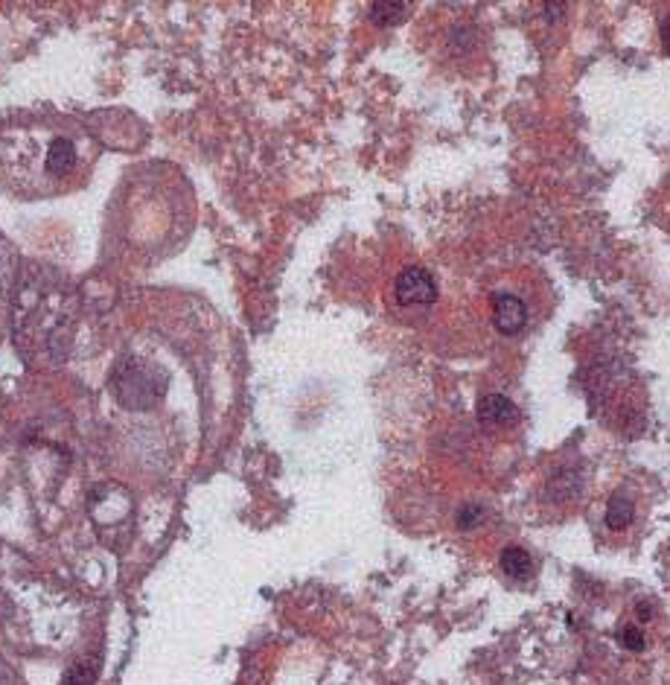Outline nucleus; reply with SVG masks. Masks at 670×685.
I'll return each instance as SVG.
<instances>
[{
    "mask_svg": "<svg viewBox=\"0 0 670 685\" xmlns=\"http://www.w3.org/2000/svg\"><path fill=\"white\" fill-rule=\"evenodd\" d=\"M111 397L120 403L122 408L131 411H146V408L157 406V399L164 397L166 391V373L157 371L155 364L138 356H126L114 364L111 382H108Z\"/></svg>",
    "mask_w": 670,
    "mask_h": 685,
    "instance_id": "nucleus-1",
    "label": "nucleus"
},
{
    "mask_svg": "<svg viewBox=\"0 0 670 685\" xmlns=\"http://www.w3.org/2000/svg\"><path fill=\"white\" fill-rule=\"evenodd\" d=\"M437 301V283L432 278V271L423 269V266H409L402 269L393 280V304L400 310H428L435 306Z\"/></svg>",
    "mask_w": 670,
    "mask_h": 685,
    "instance_id": "nucleus-2",
    "label": "nucleus"
},
{
    "mask_svg": "<svg viewBox=\"0 0 670 685\" xmlns=\"http://www.w3.org/2000/svg\"><path fill=\"white\" fill-rule=\"evenodd\" d=\"M490 318L502 336H519L531 327V304L514 289H498L490 298Z\"/></svg>",
    "mask_w": 670,
    "mask_h": 685,
    "instance_id": "nucleus-3",
    "label": "nucleus"
},
{
    "mask_svg": "<svg viewBox=\"0 0 670 685\" xmlns=\"http://www.w3.org/2000/svg\"><path fill=\"white\" fill-rule=\"evenodd\" d=\"M475 420L493 434H510L522 426V411L505 394H484L475 406Z\"/></svg>",
    "mask_w": 670,
    "mask_h": 685,
    "instance_id": "nucleus-4",
    "label": "nucleus"
},
{
    "mask_svg": "<svg viewBox=\"0 0 670 685\" xmlns=\"http://www.w3.org/2000/svg\"><path fill=\"white\" fill-rule=\"evenodd\" d=\"M638 522V499L630 490H615L610 496V502L603 508V525L610 529V534H627Z\"/></svg>",
    "mask_w": 670,
    "mask_h": 685,
    "instance_id": "nucleus-5",
    "label": "nucleus"
},
{
    "mask_svg": "<svg viewBox=\"0 0 670 685\" xmlns=\"http://www.w3.org/2000/svg\"><path fill=\"white\" fill-rule=\"evenodd\" d=\"M73 164H77V149H73V143L64 138L52 140L50 149H47V173L52 178H64L73 170Z\"/></svg>",
    "mask_w": 670,
    "mask_h": 685,
    "instance_id": "nucleus-6",
    "label": "nucleus"
},
{
    "mask_svg": "<svg viewBox=\"0 0 670 685\" xmlns=\"http://www.w3.org/2000/svg\"><path fill=\"white\" fill-rule=\"evenodd\" d=\"M502 572H505L507 578H514V581H525V578H531L533 574L531 555H528L525 548L510 546L505 555H502Z\"/></svg>",
    "mask_w": 670,
    "mask_h": 685,
    "instance_id": "nucleus-7",
    "label": "nucleus"
},
{
    "mask_svg": "<svg viewBox=\"0 0 670 685\" xmlns=\"http://www.w3.org/2000/svg\"><path fill=\"white\" fill-rule=\"evenodd\" d=\"M654 213L656 219H659V225H662L665 231H670V173L665 175V182L659 184V190H656Z\"/></svg>",
    "mask_w": 670,
    "mask_h": 685,
    "instance_id": "nucleus-8",
    "label": "nucleus"
},
{
    "mask_svg": "<svg viewBox=\"0 0 670 685\" xmlns=\"http://www.w3.org/2000/svg\"><path fill=\"white\" fill-rule=\"evenodd\" d=\"M405 15V7L402 3H376L374 9H371V21L374 24H391V21H397V18Z\"/></svg>",
    "mask_w": 670,
    "mask_h": 685,
    "instance_id": "nucleus-9",
    "label": "nucleus"
},
{
    "mask_svg": "<svg viewBox=\"0 0 670 685\" xmlns=\"http://www.w3.org/2000/svg\"><path fill=\"white\" fill-rule=\"evenodd\" d=\"M64 685H94V669L85 665V662H79V665H73V669L68 671Z\"/></svg>",
    "mask_w": 670,
    "mask_h": 685,
    "instance_id": "nucleus-10",
    "label": "nucleus"
},
{
    "mask_svg": "<svg viewBox=\"0 0 670 685\" xmlns=\"http://www.w3.org/2000/svg\"><path fill=\"white\" fill-rule=\"evenodd\" d=\"M659 38H662L665 53H668V56H670V12L662 18V24H659Z\"/></svg>",
    "mask_w": 670,
    "mask_h": 685,
    "instance_id": "nucleus-11",
    "label": "nucleus"
}]
</instances>
